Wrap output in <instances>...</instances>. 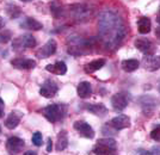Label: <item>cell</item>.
Returning <instances> with one entry per match:
<instances>
[{
	"instance_id": "obj_36",
	"label": "cell",
	"mask_w": 160,
	"mask_h": 155,
	"mask_svg": "<svg viewBox=\"0 0 160 155\" xmlns=\"http://www.w3.org/2000/svg\"><path fill=\"white\" fill-rule=\"evenodd\" d=\"M36 154H37L36 152H31V150H29V152L25 153V155H36Z\"/></svg>"
},
{
	"instance_id": "obj_20",
	"label": "cell",
	"mask_w": 160,
	"mask_h": 155,
	"mask_svg": "<svg viewBox=\"0 0 160 155\" xmlns=\"http://www.w3.org/2000/svg\"><path fill=\"white\" fill-rule=\"evenodd\" d=\"M77 92H78V95L80 98H82V99L88 98L92 94V86L88 81H81L77 87Z\"/></svg>"
},
{
	"instance_id": "obj_1",
	"label": "cell",
	"mask_w": 160,
	"mask_h": 155,
	"mask_svg": "<svg viewBox=\"0 0 160 155\" xmlns=\"http://www.w3.org/2000/svg\"><path fill=\"white\" fill-rule=\"evenodd\" d=\"M98 32L108 49H116L127 36V27L117 13L102 12L98 19Z\"/></svg>"
},
{
	"instance_id": "obj_34",
	"label": "cell",
	"mask_w": 160,
	"mask_h": 155,
	"mask_svg": "<svg viewBox=\"0 0 160 155\" xmlns=\"http://www.w3.org/2000/svg\"><path fill=\"white\" fill-rule=\"evenodd\" d=\"M5 27V20L2 17H0V30H2V27Z\"/></svg>"
},
{
	"instance_id": "obj_29",
	"label": "cell",
	"mask_w": 160,
	"mask_h": 155,
	"mask_svg": "<svg viewBox=\"0 0 160 155\" xmlns=\"http://www.w3.org/2000/svg\"><path fill=\"white\" fill-rule=\"evenodd\" d=\"M31 141H32V143L36 147H41V146H42V143H43V137H42V134H41L40 131H36V133L33 134Z\"/></svg>"
},
{
	"instance_id": "obj_18",
	"label": "cell",
	"mask_w": 160,
	"mask_h": 155,
	"mask_svg": "<svg viewBox=\"0 0 160 155\" xmlns=\"http://www.w3.org/2000/svg\"><path fill=\"white\" fill-rule=\"evenodd\" d=\"M72 12L74 13V17L77 19H86L91 14V8L85 5H74L72 6Z\"/></svg>"
},
{
	"instance_id": "obj_16",
	"label": "cell",
	"mask_w": 160,
	"mask_h": 155,
	"mask_svg": "<svg viewBox=\"0 0 160 155\" xmlns=\"http://www.w3.org/2000/svg\"><path fill=\"white\" fill-rule=\"evenodd\" d=\"M46 70L55 75H63L67 73V66L63 61H58L53 65H48Z\"/></svg>"
},
{
	"instance_id": "obj_23",
	"label": "cell",
	"mask_w": 160,
	"mask_h": 155,
	"mask_svg": "<svg viewBox=\"0 0 160 155\" xmlns=\"http://www.w3.org/2000/svg\"><path fill=\"white\" fill-rule=\"evenodd\" d=\"M152 29V23H151V19L148 17H140L139 20H138V30L139 32L142 35L148 34Z\"/></svg>"
},
{
	"instance_id": "obj_32",
	"label": "cell",
	"mask_w": 160,
	"mask_h": 155,
	"mask_svg": "<svg viewBox=\"0 0 160 155\" xmlns=\"http://www.w3.org/2000/svg\"><path fill=\"white\" fill-rule=\"evenodd\" d=\"M151 154H160V146L159 147H154V148L151 150Z\"/></svg>"
},
{
	"instance_id": "obj_10",
	"label": "cell",
	"mask_w": 160,
	"mask_h": 155,
	"mask_svg": "<svg viewBox=\"0 0 160 155\" xmlns=\"http://www.w3.org/2000/svg\"><path fill=\"white\" fill-rule=\"evenodd\" d=\"M134 46L135 48H138L142 54L145 55H153L154 54V44L147 38H143V37H140V38H136L135 42H134Z\"/></svg>"
},
{
	"instance_id": "obj_9",
	"label": "cell",
	"mask_w": 160,
	"mask_h": 155,
	"mask_svg": "<svg viewBox=\"0 0 160 155\" xmlns=\"http://www.w3.org/2000/svg\"><path fill=\"white\" fill-rule=\"evenodd\" d=\"M56 49H58V43H56V41L53 40V38H50L43 47L40 48V49L37 50L36 56L40 57V59H48V57H50L52 55H54L56 53Z\"/></svg>"
},
{
	"instance_id": "obj_12",
	"label": "cell",
	"mask_w": 160,
	"mask_h": 155,
	"mask_svg": "<svg viewBox=\"0 0 160 155\" xmlns=\"http://www.w3.org/2000/svg\"><path fill=\"white\" fill-rule=\"evenodd\" d=\"M139 103H140L141 108L143 109L145 112H151L153 111L155 108H158L160 105V101L154 98V97H151V95H143L139 99Z\"/></svg>"
},
{
	"instance_id": "obj_17",
	"label": "cell",
	"mask_w": 160,
	"mask_h": 155,
	"mask_svg": "<svg viewBox=\"0 0 160 155\" xmlns=\"http://www.w3.org/2000/svg\"><path fill=\"white\" fill-rule=\"evenodd\" d=\"M84 108L86 109L87 111H90L91 114H93L96 116L103 117L108 114V109L104 104H84Z\"/></svg>"
},
{
	"instance_id": "obj_31",
	"label": "cell",
	"mask_w": 160,
	"mask_h": 155,
	"mask_svg": "<svg viewBox=\"0 0 160 155\" xmlns=\"http://www.w3.org/2000/svg\"><path fill=\"white\" fill-rule=\"evenodd\" d=\"M4 110H5V108H4V103H2V100L0 99V118L4 116Z\"/></svg>"
},
{
	"instance_id": "obj_38",
	"label": "cell",
	"mask_w": 160,
	"mask_h": 155,
	"mask_svg": "<svg viewBox=\"0 0 160 155\" xmlns=\"http://www.w3.org/2000/svg\"><path fill=\"white\" fill-rule=\"evenodd\" d=\"M20 1H23V2H29V1H32V0H20Z\"/></svg>"
},
{
	"instance_id": "obj_21",
	"label": "cell",
	"mask_w": 160,
	"mask_h": 155,
	"mask_svg": "<svg viewBox=\"0 0 160 155\" xmlns=\"http://www.w3.org/2000/svg\"><path fill=\"white\" fill-rule=\"evenodd\" d=\"M20 27H25V29H28V30H33V31H38V30H41V29H43L42 23L38 22L37 19L32 18V17H28V18H25V20L20 24Z\"/></svg>"
},
{
	"instance_id": "obj_7",
	"label": "cell",
	"mask_w": 160,
	"mask_h": 155,
	"mask_svg": "<svg viewBox=\"0 0 160 155\" xmlns=\"http://www.w3.org/2000/svg\"><path fill=\"white\" fill-rule=\"evenodd\" d=\"M59 92L58 84L52 79H48L43 82V85L40 88V94L44 98H53Z\"/></svg>"
},
{
	"instance_id": "obj_35",
	"label": "cell",
	"mask_w": 160,
	"mask_h": 155,
	"mask_svg": "<svg viewBox=\"0 0 160 155\" xmlns=\"http://www.w3.org/2000/svg\"><path fill=\"white\" fill-rule=\"evenodd\" d=\"M155 36H157V37L160 40V27L155 29Z\"/></svg>"
},
{
	"instance_id": "obj_11",
	"label": "cell",
	"mask_w": 160,
	"mask_h": 155,
	"mask_svg": "<svg viewBox=\"0 0 160 155\" xmlns=\"http://www.w3.org/2000/svg\"><path fill=\"white\" fill-rule=\"evenodd\" d=\"M142 66L148 72H155L160 69V56L157 55H146L142 60Z\"/></svg>"
},
{
	"instance_id": "obj_26",
	"label": "cell",
	"mask_w": 160,
	"mask_h": 155,
	"mask_svg": "<svg viewBox=\"0 0 160 155\" xmlns=\"http://www.w3.org/2000/svg\"><path fill=\"white\" fill-rule=\"evenodd\" d=\"M6 14L11 19H16L22 16V8L16 4H10L6 6Z\"/></svg>"
},
{
	"instance_id": "obj_30",
	"label": "cell",
	"mask_w": 160,
	"mask_h": 155,
	"mask_svg": "<svg viewBox=\"0 0 160 155\" xmlns=\"http://www.w3.org/2000/svg\"><path fill=\"white\" fill-rule=\"evenodd\" d=\"M151 138L155 142H160V124H158L155 128L151 131Z\"/></svg>"
},
{
	"instance_id": "obj_33",
	"label": "cell",
	"mask_w": 160,
	"mask_h": 155,
	"mask_svg": "<svg viewBox=\"0 0 160 155\" xmlns=\"http://www.w3.org/2000/svg\"><path fill=\"white\" fill-rule=\"evenodd\" d=\"M53 142H52V138H48V146H47V152H52V147H53V144H52Z\"/></svg>"
},
{
	"instance_id": "obj_8",
	"label": "cell",
	"mask_w": 160,
	"mask_h": 155,
	"mask_svg": "<svg viewBox=\"0 0 160 155\" xmlns=\"http://www.w3.org/2000/svg\"><path fill=\"white\" fill-rule=\"evenodd\" d=\"M25 147V141L23 138L12 136L6 141V150L8 154H18Z\"/></svg>"
},
{
	"instance_id": "obj_27",
	"label": "cell",
	"mask_w": 160,
	"mask_h": 155,
	"mask_svg": "<svg viewBox=\"0 0 160 155\" xmlns=\"http://www.w3.org/2000/svg\"><path fill=\"white\" fill-rule=\"evenodd\" d=\"M11 38H12V32L10 30L4 29L0 31V43L1 44H6L7 42L11 41Z\"/></svg>"
},
{
	"instance_id": "obj_13",
	"label": "cell",
	"mask_w": 160,
	"mask_h": 155,
	"mask_svg": "<svg viewBox=\"0 0 160 155\" xmlns=\"http://www.w3.org/2000/svg\"><path fill=\"white\" fill-rule=\"evenodd\" d=\"M11 65L17 69H33L36 67V61L32 59H28V57H16L13 60H11Z\"/></svg>"
},
{
	"instance_id": "obj_37",
	"label": "cell",
	"mask_w": 160,
	"mask_h": 155,
	"mask_svg": "<svg viewBox=\"0 0 160 155\" xmlns=\"http://www.w3.org/2000/svg\"><path fill=\"white\" fill-rule=\"evenodd\" d=\"M157 22L160 24V8H159V11H158V16H157Z\"/></svg>"
},
{
	"instance_id": "obj_5",
	"label": "cell",
	"mask_w": 160,
	"mask_h": 155,
	"mask_svg": "<svg viewBox=\"0 0 160 155\" xmlns=\"http://www.w3.org/2000/svg\"><path fill=\"white\" fill-rule=\"evenodd\" d=\"M130 101V94L127 92H118L111 97V105L116 111H122L128 106Z\"/></svg>"
},
{
	"instance_id": "obj_4",
	"label": "cell",
	"mask_w": 160,
	"mask_h": 155,
	"mask_svg": "<svg viewBox=\"0 0 160 155\" xmlns=\"http://www.w3.org/2000/svg\"><path fill=\"white\" fill-rule=\"evenodd\" d=\"M37 44V41L33 37L32 35H22V36H18L17 38H14L13 42H12V49L14 51L19 53V51H23L25 49H30V48H35Z\"/></svg>"
},
{
	"instance_id": "obj_3",
	"label": "cell",
	"mask_w": 160,
	"mask_h": 155,
	"mask_svg": "<svg viewBox=\"0 0 160 155\" xmlns=\"http://www.w3.org/2000/svg\"><path fill=\"white\" fill-rule=\"evenodd\" d=\"M71 46L68 47V54L73 56H80V55H86L90 53L91 49V41L84 40L81 37H72L71 40Z\"/></svg>"
},
{
	"instance_id": "obj_39",
	"label": "cell",
	"mask_w": 160,
	"mask_h": 155,
	"mask_svg": "<svg viewBox=\"0 0 160 155\" xmlns=\"http://www.w3.org/2000/svg\"><path fill=\"white\" fill-rule=\"evenodd\" d=\"M159 92H160V82H159Z\"/></svg>"
},
{
	"instance_id": "obj_2",
	"label": "cell",
	"mask_w": 160,
	"mask_h": 155,
	"mask_svg": "<svg viewBox=\"0 0 160 155\" xmlns=\"http://www.w3.org/2000/svg\"><path fill=\"white\" fill-rule=\"evenodd\" d=\"M42 114L46 119L50 123H56L62 121L67 114V106L65 104H50L42 109Z\"/></svg>"
},
{
	"instance_id": "obj_40",
	"label": "cell",
	"mask_w": 160,
	"mask_h": 155,
	"mask_svg": "<svg viewBox=\"0 0 160 155\" xmlns=\"http://www.w3.org/2000/svg\"><path fill=\"white\" fill-rule=\"evenodd\" d=\"M0 133H1V127H0Z\"/></svg>"
},
{
	"instance_id": "obj_24",
	"label": "cell",
	"mask_w": 160,
	"mask_h": 155,
	"mask_svg": "<svg viewBox=\"0 0 160 155\" xmlns=\"http://www.w3.org/2000/svg\"><path fill=\"white\" fill-rule=\"evenodd\" d=\"M140 66V62L136 60V59H129V60H124L122 61L121 63V67L124 72L127 73H132L134 70H136Z\"/></svg>"
},
{
	"instance_id": "obj_15",
	"label": "cell",
	"mask_w": 160,
	"mask_h": 155,
	"mask_svg": "<svg viewBox=\"0 0 160 155\" xmlns=\"http://www.w3.org/2000/svg\"><path fill=\"white\" fill-rule=\"evenodd\" d=\"M22 117H23V114L20 111H12L6 118V121H5V127L7 129H10V130L16 129L20 123Z\"/></svg>"
},
{
	"instance_id": "obj_25",
	"label": "cell",
	"mask_w": 160,
	"mask_h": 155,
	"mask_svg": "<svg viewBox=\"0 0 160 155\" xmlns=\"http://www.w3.org/2000/svg\"><path fill=\"white\" fill-rule=\"evenodd\" d=\"M116 150H117V149L111 148V147H109V146H107V144L98 143V142H97V144H96V146L93 147V149H92V152H93L94 154H99V155L115 154Z\"/></svg>"
},
{
	"instance_id": "obj_6",
	"label": "cell",
	"mask_w": 160,
	"mask_h": 155,
	"mask_svg": "<svg viewBox=\"0 0 160 155\" xmlns=\"http://www.w3.org/2000/svg\"><path fill=\"white\" fill-rule=\"evenodd\" d=\"M74 130L79 134L81 137H85V138H90L92 140L94 137V130L93 128L85 121H77L74 122L73 124Z\"/></svg>"
},
{
	"instance_id": "obj_28",
	"label": "cell",
	"mask_w": 160,
	"mask_h": 155,
	"mask_svg": "<svg viewBox=\"0 0 160 155\" xmlns=\"http://www.w3.org/2000/svg\"><path fill=\"white\" fill-rule=\"evenodd\" d=\"M98 143H103V144H107L109 147H111V148H115L117 149V142L115 141L113 138H110V137H105V138H100L98 140Z\"/></svg>"
},
{
	"instance_id": "obj_19",
	"label": "cell",
	"mask_w": 160,
	"mask_h": 155,
	"mask_svg": "<svg viewBox=\"0 0 160 155\" xmlns=\"http://www.w3.org/2000/svg\"><path fill=\"white\" fill-rule=\"evenodd\" d=\"M105 63H107L105 59H97V60L91 61L90 63L85 65L84 70H85V73H87V74H92V73H94V72L99 70L100 68L104 67Z\"/></svg>"
},
{
	"instance_id": "obj_14",
	"label": "cell",
	"mask_w": 160,
	"mask_h": 155,
	"mask_svg": "<svg viewBox=\"0 0 160 155\" xmlns=\"http://www.w3.org/2000/svg\"><path fill=\"white\" fill-rule=\"evenodd\" d=\"M109 124L116 130H122L130 127V118L127 115H118L117 117L112 118Z\"/></svg>"
},
{
	"instance_id": "obj_22",
	"label": "cell",
	"mask_w": 160,
	"mask_h": 155,
	"mask_svg": "<svg viewBox=\"0 0 160 155\" xmlns=\"http://www.w3.org/2000/svg\"><path fill=\"white\" fill-rule=\"evenodd\" d=\"M68 147V135H67L66 130H61L58 134V140H56V150L62 152Z\"/></svg>"
}]
</instances>
